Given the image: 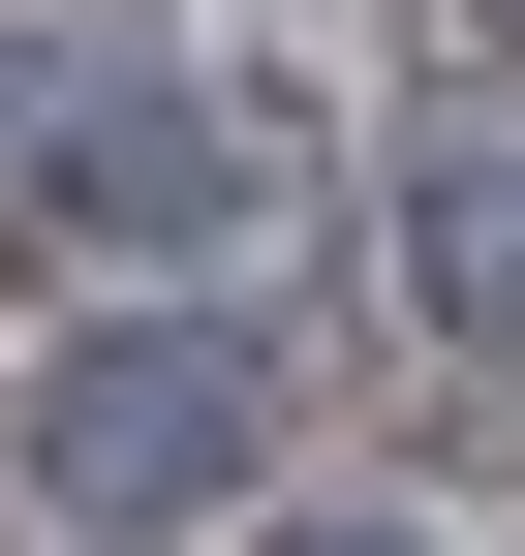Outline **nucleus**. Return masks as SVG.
Wrapping results in <instances>:
<instances>
[{
  "label": "nucleus",
  "instance_id": "obj_1",
  "mask_svg": "<svg viewBox=\"0 0 525 556\" xmlns=\"http://www.w3.org/2000/svg\"><path fill=\"white\" fill-rule=\"evenodd\" d=\"M0 186H31V248H185L217 217V124H185L155 62H31V93H0Z\"/></svg>",
  "mask_w": 525,
  "mask_h": 556
},
{
  "label": "nucleus",
  "instance_id": "obj_2",
  "mask_svg": "<svg viewBox=\"0 0 525 556\" xmlns=\"http://www.w3.org/2000/svg\"><path fill=\"white\" fill-rule=\"evenodd\" d=\"M217 464H247V371L217 340H93V371L31 402V495L62 526H155V495H217Z\"/></svg>",
  "mask_w": 525,
  "mask_h": 556
},
{
  "label": "nucleus",
  "instance_id": "obj_3",
  "mask_svg": "<svg viewBox=\"0 0 525 556\" xmlns=\"http://www.w3.org/2000/svg\"><path fill=\"white\" fill-rule=\"evenodd\" d=\"M433 309H525V124H433Z\"/></svg>",
  "mask_w": 525,
  "mask_h": 556
},
{
  "label": "nucleus",
  "instance_id": "obj_4",
  "mask_svg": "<svg viewBox=\"0 0 525 556\" xmlns=\"http://www.w3.org/2000/svg\"><path fill=\"white\" fill-rule=\"evenodd\" d=\"M309 556H402V526H309Z\"/></svg>",
  "mask_w": 525,
  "mask_h": 556
}]
</instances>
